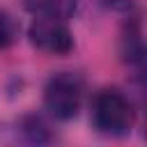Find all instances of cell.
Listing matches in <instances>:
<instances>
[{"label": "cell", "instance_id": "3", "mask_svg": "<svg viewBox=\"0 0 147 147\" xmlns=\"http://www.w3.org/2000/svg\"><path fill=\"white\" fill-rule=\"evenodd\" d=\"M28 37L34 48L51 55H67L74 48V34L67 21L57 16H34L28 28Z\"/></svg>", "mask_w": 147, "mask_h": 147}, {"label": "cell", "instance_id": "6", "mask_svg": "<svg viewBox=\"0 0 147 147\" xmlns=\"http://www.w3.org/2000/svg\"><path fill=\"white\" fill-rule=\"evenodd\" d=\"M23 133H25L28 140H32V142H46V140H51L48 124H46L41 117H37V115H30V117L23 119Z\"/></svg>", "mask_w": 147, "mask_h": 147}, {"label": "cell", "instance_id": "2", "mask_svg": "<svg viewBox=\"0 0 147 147\" xmlns=\"http://www.w3.org/2000/svg\"><path fill=\"white\" fill-rule=\"evenodd\" d=\"M83 101V80L78 74L60 71L48 78L44 87V108L55 119H71L78 115Z\"/></svg>", "mask_w": 147, "mask_h": 147}, {"label": "cell", "instance_id": "1", "mask_svg": "<svg viewBox=\"0 0 147 147\" xmlns=\"http://www.w3.org/2000/svg\"><path fill=\"white\" fill-rule=\"evenodd\" d=\"M92 122L101 133L124 136L136 122L133 103L119 90H101L92 101Z\"/></svg>", "mask_w": 147, "mask_h": 147}, {"label": "cell", "instance_id": "7", "mask_svg": "<svg viewBox=\"0 0 147 147\" xmlns=\"http://www.w3.org/2000/svg\"><path fill=\"white\" fill-rule=\"evenodd\" d=\"M18 32H21V28H18L16 18L9 11L0 9V48H9L18 39Z\"/></svg>", "mask_w": 147, "mask_h": 147}, {"label": "cell", "instance_id": "5", "mask_svg": "<svg viewBox=\"0 0 147 147\" xmlns=\"http://www.w3.org/2000/svg\"><path fill=\"white\" fill-rule=\"evenodd\" d=\"M122 57L131 64L142 60V37H140V25L136 21L126 23L122 32Z\"/></svg>", "mask_w": 147, "mask_h": 147}, {"label": "cell", "instance_id": "8", "mask_svg": "<svg viewBox=\"0 0 147 147\" xmlns=\"http://www.w3.org/2000/svg\"><path fill=\"white\" fill-rule=\"evenodd\" d=\"M99 5H103L106 9H113V11H129L133 7V0H99Z\"/></svg>", "mask_w": 147, "mask_h": 147}, {"label": "cell", "instance_id": "4", "mask_svg": "<svg viewBox=\"0 0 147 147\" xmlns=\"http://www.w3.org/2000/svg\"><path fill=\"white\" fill-rule=\"evenodd\" d=\"M78 0H25V7L34 16H57V18H69L76 11Z\"/></svg>", "mask_w": 147, "mask_h": 147}]
</instances>
